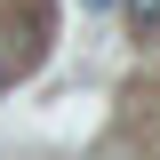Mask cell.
Wrapping results in <instances>:
<instances>
[{
    "label": "cell",
    "instance_id": "obj_1",
    "mask_svg": "<svg viewBox=\"0 0 160 160\" xmlns=\"http://www.w3.org/2000/svg\"><path fill=\"white\" fill-rule=\"evenodd\" d=\"M128 24L136 32H160V0H128Z\"/></svg>",
    "mask_w": 160,
    "mask_h": 160
}]
</instances>
